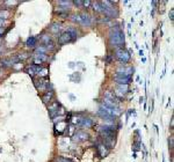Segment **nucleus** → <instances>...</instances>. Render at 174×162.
<instances>
[{
  "instance_id": "obj_1",
  "label": "nucleus",
  "mask_w": 174,
  "mask_h": 162,
  "mask_svg": "<svg viewBox=\"0 0 174 162\" xmlns=\"http://www.w3.org/2000/svg\"><path fill=\"white\" fill-rule=\"evenodd\" d=\"M109 44L116 49H123L125 44V35L118 25H115L109 30Z\"/></svg>"
},
{
  "instance_id": "obj_2",
  "label": "nucleus",
  "mask_w": 174,
  "mask_h": 162,
  "mask_svg": "<svg viewBox=\"0 0 174 162\" xmlns=\"http://www.w3.org/2000/svg\"><path fill=\"white\" fill-rule=\"evenodd\" d=\"M102 4V13L107 15L108 19L118 16V10L114 7V1H101Z\"/></svg>"
},
{
  "instance_id": "obj_3",
  "label": "nucleus",
  "mask_w": 174,
  "mask_h": 162,
  "mask_svg": "<svg viewBox=\"0 0 174 162\" xmlns=\"http://www.w3.org/2000/svg\"><path fill=\"white\" fill-rule=\"evenodd\" d=\"M115 57L120 63H123V64L129 63V60L131 59V54L124 49H116L115 50Z\"/></svg>"
},
{
  "instance_id": "obj_4",
  "label": "nucleus",
  "mask_w": 174,
  "mask_h": 162,
  "mask_svg": "<svg viewBox=\"0 0 174 162\" xmlns=\"http://www.w3.org/2000/svg\"><path fill=\"white\" fill-rule=\"evenodd\" d=\"M80 15V19H81V23H80V26H84V27H91L93 25V20H92V17L89 16L87 13H81V14H79Z\"/></svg>"
},
{
  "instance_id": "obj_5",
  "label": "nucleus",
  "mask_w": 174,
  "mask_h": 162,
  "mask_svg": "<svg viewBox=\"0 0 174 162\" xmlns=\"http://www.w3.org/2000/svg\"><path fill=\"white\" fill-rule=\"evenodd\" d=\"M93 124H94V122H93V119H91V118H80L78 122L79 126H82V128H92Z\"/></svg>"
},
{
  "instance_id": "obj_6",
  "label": "nucleus",
  "mask_w": 174,
  "mask_h": 162,
  "mask_svg": "<svg viewBox=\"0 0 174 162\" xmlns=\"http://www.w3.org/2000/svg\"><path fill=\"white\" fill-rule=\"evenodd\" d=\"M96 151H98V154H99L100 158H106L109 154V149L104 144H99L98 147H96Z\"/></svg>"
},
{
  "instance_id": "obj_7",
  "label": "nucleus",
  "mask_w": 174,
  "mask_h": 162,
  "mask_svg": "<svg viewBox=\"0 0 174 162\" xmlns=\"http://www.w3.org/2000/svg\"><path fill=\"white\" fill-rule=\"evenodd\" d=\"M72 41V38H71V36H70L66 31H64L63 34L58 37V43L59 44H66V43H69Z\"/></svg>"
},
{
  "instance_id": "obj_8",
  "label": "nucleus",
  "mask_w": 174,
  "mask_h": 162,
  "mask_svg": "<svg viewBox=\"0 0 174 162\" xmlns=\"http://www.w3.org/2000/svg\"><path fill=\"white\" fill-rule=\"evenodd\" d=\"M17 60H19V57H15L14 59H12V58H4V59L1 60V64L5 67H12L15 64V61H17Z\"/></svg>"
},
{
  "instance_id": "obj_9",
  "label": "nucleus",
  "mask_w": 174,
  "mask_h": 162,
  "mask_svg": "<svg viewBox=\"0 0 174 162\" xmlns=\"http://www.w3.org/2000/svg\"><path fill=\"white\" fill-rule=\"evenodd\" d=\"M115 81L117 82V85H129L132 82V77H125V78H115Z\"/></svg>"
},
{
  "instance_id": "obj_10",
  "label": "nucleus",
  "mask_w": 174,
  "mask_h": 162,
  "mask_svg": "<svg viewBox=\"0 0 174 162\" xmlns=\"http://www.w3.org/2000/svg\"><path fill=\"white\" fill-rule=\"evenodd\" d=\"M58 107H59V103L56 102L51 104V105H49V112H50V117H53L55 115H57L58 113Z\"/></svg>"
},
{
  "instance_id": "obj_11",
  "label": "nucleus",
  "mask_w": 174,
  "mask_h": 162,
  "mask_svg": "<svg viewBox=\"0 0 174 162\" xmlns=\"http://www.w3.org/2000/svg\"><path fill=\"white\" fill-rule=\"evenodd\" d=\"M66 33H68V34L71 36L72 41H73V40H76V38L78 37V35H79V31L77 30V28H73V27H70V28H68Z\"/></svg>"
},
{
  "instance_id": "obj_12",
  "label": "nucleus",
  "mask_w": 174,
  "mask_h": 162,
  "mask_svg": "<svg viewBox=\"0 0 174 162\" xmlns=\"http://www.w3.org/2000/svg\"><path fill=\"white\" fill-rule=\"evenodd\" d=\"M76 139L78 141H84V140H87L88 139V134L86 132H82V131H78L76 133Z\"/></svg>"
},
{
  "instance_id": "obj_13",
  "label": "nucleus",
  "mask_w": 174,
  "mask_h": 162,
  "mask_svg": "<svg viewBox=\"0 0 174 162\" xmlns=\"http://www.w3.org/2000/svg\"><path fill=\"white\" fill-rule=\"evenodd\" d=\"M128 92V86L127 85H117L116 88V94L117 95H123Z\"/></svg>"
},
{
  "instance_id": "obj_14",
  "label": "nucleus",
  "mask_w": 174,
  "mask_h": 162,
  "mask_svg": "<svg viewBox=\"0 0 174 162\" xmlns=\"http://www.w3.org/2000/svg\"><path fill=\"white\" fill-rule=\"evenodd\" d=\"M62 29V25L61 23H58V22H55V23H52L51 27H50V31L53 33V34H58V31Z\"/></svg>"
},
{
  "instance_id": "obj_15",
  "label": "nucleus",
  "mask_w": 174,
  "mask_h": 162,
  "mask_svg": "<svg viewBox=\"0 0 174 162\" xmlns=\"http://www.w3.org/2000/svg\"><path fill=\"white\" fill-rule=\"evenodd\" d=\"M92 6H93L94 12H96V13H102V4H101V1L92 2Z\"/></svg>"
},
{
  "instance_id": "obj_16",
  "label": "nucleus",
  "mask_w": 174,
  "mask_h": 162,
  "mask_svg": "<svg viewBox=\"0 0 174 162\" xmlns=\"http://www.w3.org/2000/svg\"><path fill=\"white\" fill-rule=\"evenodd\" d=\"M36 42H37L36 37H35V36H30V37L27 40L26 45L28 46V48H34L35 45H36Z\"/></svg>"
},
{
  "instance_id": "obj_17",
  "label": "nucleus",
  "mask_w": 174,
  "mask_h": 162,
  "mask_svg": "<svg viewBox=\"0 0 174 162\" xmlns=\"http://www.w3.org/2000/svg\"><path fill=\"white\" fill-rule=\"evenodd\" d=\"M52 96H53V93L52 92H48L46 94H44L43 95V97H42V100H43V102L44 103H48L50 100L52 99Z\"/></svg>"
},
{
  "instance_id": "obj_18",
  "label": "nucleus",
  "mask_w": 174,
  "mask_h": 162,
  "mask_svg": "<svg viewBox=\"0 0 174 162\" xmlns=\"http://www.w3.org/2000/svg\"><path fill=\"white\" fill-rule=\"evenodd\" d=\"M9 15V12L7 9H2V10H0V19H2V20H6Z\"/></svg>"
},
{
  "instance_id": "obj_19",
  "label": "nucleus",
  "mask_w": 174,
  "mask_h": 162,
  "mask_svg": "<svg viewBox=\"0 0 174 162\" xmlns=\"http://www.w3.org/2000/svg\"><path fill=\"white\" fill-rule=\"evenodd\" d=\"M48 72H49V71H48V68H42V69H41V72L38 73V75H40V77L46 75V74H48Z\"/></svg>"
},
{
  "instance_id": "obj_20",
  "label": "nucleus",
  "mask_w": 174,
  "mask_h": 162,
  "mask_svg": "<svg viewBox=\"0 0 174 162\" xmlns=\"http://www.w3.org/2000/svg\"><path fill=\"white\" fill-rule=\"evenodd\" d=\"M168 145H170L171 149H173V137L172 136L170 137V139H168Z\"/></svg>"
},
{
  "instance_id": "obj_21",
  "label": "nucleus",
  "mask_w": 174,
  "mask_h": 162,
  "mask_svg": "<svg viewBox=\"0 0 174 162\" xmlns=\"http://www.w3.org/2000/svg\"><path fill=\"white\" fill-rule=\"evenodd\" d=\"M72 4H74L76 6H79V7H80V6H82V4H84V1H79V0H76V1H73Z\"/></svg>"
},
{
  "instance_id": "obj_22",
  "label": "nucleus",
  "mask_w": 174,
  "mask_h": 162,
  "mask_svg": "<svg viewBox=\"0 0 174 162\" xmlns=\"http://www.w3.org/2000/svg\"><path fill=\"white\" fill-rule=\"evenodd\" d=\"M92 5V1H84V4H82V6H85V7H89Z\"/></svg>"
},
{
  "instance_id": "obj_23",
  "label": "nucleus",
  "mask_w": 174,
  "mask_h": 162,
  "mask_svg": "<svg viewBox=\"0 0 174 162\" xmlns=\"http://www.w3.org/2000/svg\"><path fill=\"white\" fill-rule=\"evenodd\" d=\"M170 19H171V21H173V19H174V9H171V12H170Z\"/></svg>"
},
{
  "instance_id": "obj_24",
  "label": "nucleus",
  "mask_w": 174,
  "mask_h": 162,
  "mask_svg": "<svg viewBox=\"0 0 174 162\" xmlns=\"http://www.w3.org/2000/svg\"><path fill=\"white\" fill-rule=\"evenodd\" d=\"M57 161H59V162H71L70 160H68V159H64V158H59V159H57Z\"/></svg>"
},
{
  "instance_id": "obj_25",
  "label": "nucleus",
  "mask_w": 174,
  "mask_h": 162,
  "mask_svg": "<svg viewBox=\"0 0 174 162\" xmlns=\"http://www.w3.org/2000/svg\"><path fill=\"white\" fill-rule=\"evenodd\" d=\"M4 23H5V20L0 19V28H2V26H4Z\"/></svg>"
},
{
  "instance_id": "obj_26",
  "label": "nucleus",
  "mask_w": 174,
  "mask_h": 162,
  "mask_svg": "<svg viewBox=\"0 0 174 162\" xmlns=\"http://www.w3.org/2000/svg\"><path fill=\"white\" fill-rule=\"evenodd\" d=\"M143 102H144V97H143V96H140V97H139V104H142Z\"/></svg>"
},
{
  "instance_id": "obj_27",
  "label": "nucleus",
  "mask_w": 174,
  "mask_h": 162,
  "mask_svg": "<svg viewBox=\"0 0 174 162\" xmlns=\"http://www.w3.org/2000/svg\"><path fill=\"white\" fill-rule=\"evenodd\" d=\"M139 56H140V57H144V51H143L142 49L139 50Z\"/></svg>"
},
{
  "instance_id": "obj_28",
  "label": "nucleus",
  "mask_w": 174,
  "mask_h": 162,
  "mask_svg": "<svg viewBox=\"0 0 174 162\" xmlns=\"http://www.w3.org/2000/svg\"><path fill=\"white\" fill-rule=\"evenodd\" d=\"M4 35V28H0V37H2Z\"/></svg>"
},
{
  "instance_id": "obj_29",
  "label": "nucleus",
  "mask_w": 174,
  "mask_h": 162,
  "mask_svg": "<svg viewBox=\"0 0 174 162\" xmlns=\"http://www.w3.org/2000/svg\"><path fill=\"white\" fill-rule=\"evenodd\" d=\"M110 60H112V58H110V57H108V58H107V63H110Z\"/></svg>"
}]
</instances>
